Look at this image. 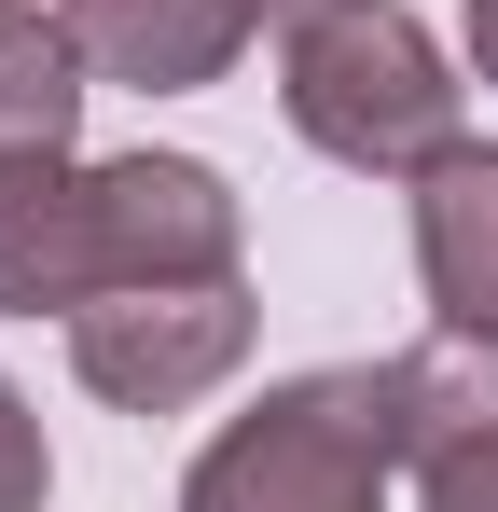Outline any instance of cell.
<instances>
[{
  "instance_id": "5b68a950",
  "label": "cell",
  "mask_w": 498,
  "mask_h": 512,
  "mask_svg": "<svg viewBox=\"0 0 498 512\" xmlns=\"http://www.w3.org/2000/svg\"><path fill=\"white\" fill-rule=\"evenodd\" d=\"M388 429H402L415 512H498V333H429L388 360Z\"/></svg>"
},
{
  "instance_id": "3957f363",
  "label": "cell",
  "mask_w": 498,
  "mask_h": 512,
  "mask_svg": "<svg viewBox=\"0 0 498 512\" xmlns=\"http://www.w3.org/2000/svg\"><path fill=\"white\" fill-rule=\"evenodd\" d=\"M388 485H402L388 360H332L222 416V443L180 471V512H388Z\"/></svg>"
},
{
  "instance_id": "52a82bcc",
  "label": "cell",
  "mask_w": 498,
  "mask_h": 512,
  "mask_svg": "<svg viewBox=\"0 0 498 512\" xmlns=\"http://www.w3.org/2000/svg\"><path fill=\"white\" fill-rule=\"evenodd\" d=\"M402 208H415L429 333H498V139H443Z\"/></svg>"
},
{
  "instance_id": "6da1fadb",
  "label": "cell",
  "mask_w": 498,
  "mask_h": 512,
  "mask_svg": "<svg viewBox=\"0 0 498 512\" xmlns=\"http://www.w3.org/2000/svg\"><path fill=\"white\" fill-rule=\"evenodd\" d=\"M249 222L236 180L208 153H0V319H70L97 291H153V277H236Z\"/></svg>"
},
{
  "instance_id": "30bf717a",
  "label": "cell",
  "mask_w": 498,
  "mask_h": 512,
  "mask_svg": "<svg viewBox=\"0 0 498 512\" xmlns=\"http://www.w3.org/2000/svg\"><path fill=\"white\" fill-rule=\"evenodd\" d=\"M457 28H471V84H498V0H457Z\"/></svg>"
},
{
  "instance_id": "9c48e42d",
  "label": "cell",
  "mask_w": 498,
  "mask_h": 512,
  "mask_svg": "<svg viewBox=\"0 0 498 512\" xmlns=\"http://www.w3.org/2000/svg\"><path fill=\"white\" fill-rule=\"evenodd\" d=\"M42 485H56V457H42V416H28V388L0 374V512H42Z\"/></svg>"
},
{
  "instance_id": "8fae6325",
  "label": "cell",
  "mask_w": 498,
  "mask_h": 512,
  "mask_svg": "<svg viewBox=\"0 0 498 512\" xmlns=\"http://www.w3.org/2000/svg\"><path fill=\"white\" fill-rule=\"evenodd\" d=\"M277 14H291V0H277Z\"/></svg>"
},
{
  "instance_id": "8992f818",
  "label": "cell",
  "mask_w": 498,
  "mask_h": 512,
  "mask_svg": "<svg viewBox=\"0 0 498 512\" xmlns=\"http://www.w3.org/2000/svg\"><path fill=\"white\" fill-rule=\"evenodd\" d=\"M83 42V70L97 84H139V97H194L222 84L249 56V28L277 14V0H56Z\"/></svg>"
},
{
  "instance_id": "277c9868",
  "label": "cell",
  "mask_w": 498,
  "mask_h": 512,
  "mask_svg": "<svg viewBox=\"0 0 498 512\" xmlns=\"http://www.w3.org/2000/svg\"><path fill=\"white\" fill-rule=\"evenodd\" d=\"M249 333H263L249 277H153V291L70 305V374L111 402V416H180V402H208V388L249 360Z\"/></svg>"
},
{
  "instance_id": "7a4b0ae2",
  "label": "cell",
  "mask_w": 498,
  "mask_h": 512,
  "mask_svg": "<svg viewBox=\"0 0 498 512\" xmlns=\"http://www.w3.org/2000/svg\"><path fill=\"white\" fill-rule=\"evenodd\" d=\"M277 111L291 139L360 180H415L457 139V70L402 0H291L277 14Z\"/></svg>"
},
{
  "instance_id": "ba28073f",
  "label": "cell",
  "mask_w": 498,
  "mask_h": 512,
  "mask_svg": "<svg viewBox=\"0 0 498 512\" xmlns=\"http://www.w3.org/2000/svg\"><path fill=\"white\" fill-rule=\"evenodd\" d=\"M83 97H97V70H83L70 14H42V0H0V153H70Z\"/></svg>"
}]
</instances>
